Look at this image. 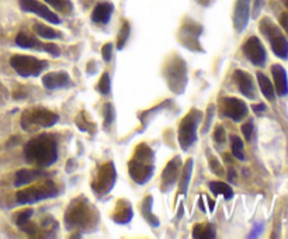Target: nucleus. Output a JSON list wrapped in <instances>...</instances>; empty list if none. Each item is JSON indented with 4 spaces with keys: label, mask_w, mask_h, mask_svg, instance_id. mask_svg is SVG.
Segmentation results:
<instances>
[{
    "label": "nucleus",
    "mask_w": 288,
    "mask_h": 239,
    "mask_svg": "<svg viewBox=\"0 0 288 239\" xmlns=\"http://www.w3.org/2000/svg\"><path fill=\"white\" fill-rule=\"evenodd\" d=\"M10 65L20 76H38L42 70L48 68L47 61H39L28 55H13L10 58Z\"/></svg>",
    "instance_id": "obj_6"
},
{
    "label": "nucleus",
    "mask_w": 288,
    "mask_h": 239,
    "mask_svg": "<svg viewBox=\"0 0 288 239\" xmlns=\"http://www.w3.org/2000/svg\"><path fill=\"white\" fill-rule=\"evenodd\" d=\"M272 75L274 79V87L279 96H287L288 94V79L287 72L281 65L272 66Z\"/></svg>",
    "instance_id": "obj_17"
},
{
    "label": "nucleus",
    "mask_w": 288,
    "mask_h": 239,
    "mask_svg": "<svg viewBox=\"0 0 288 239\" xmlns=\"http://www.w3.org/2000/svg\"><path fill=\"white\" fill-rule=\"evenodd\" d=\"M34 31L38 34L41 38L54 39V38H58V37H59V34H58L56 31L52 30L51 27H48V25H45V24L37 23L35 25H34Z\"/></svg>",
    "instance_id": "obj_26"
},
{
    "label": "nucleus",
    "mask_w": 288,
    "mask_h": 239,
    "mask_svg": "<svg viewBox=\"0 0 288 239\" xmlns=\"http://www.w3.org/2000/svg\"><path fill=\"white\" fill-rule=\"evenodd\" d=\"M56 194H58L56 185L51 180H47L42 185L23 189V190L17 192L16 197L18 204H32V203H38L41 200H47V199L55 197Z\"/></svg>",
    "instance_id": "obj_5"
},
{
    "label": "nucleus",
    "mask_w": 288,
    "mask_h": 239,
    "mask_svg": "<svg viewBox=\"0 0 288 239\" xmlns=\"http://www.w3.org/2000/svg\"><path fill=\"white\" fill-rule=\"evenodd\" d=\"M164 77H166V80H167V83H169V87H170L173 92H183L187 82L186 65H184V62L179 59V58H176L174 62H171V65L167 66Z\"/></svg>",
    "instance_id": "obj_9"
},
{
    "label": "nucleus",
    "mask_w": 288,
    "mask_h": 239,
    "mask_svg": "<svg viewBox=\"0 0 288 239\" xmlns=\"http://www.w3.org/2000/svg\"><path fill=\"white\" fill-rule=\"evenodd\" d=\"M257 82H259V86H260V90L265 94V97L267 100L273 101L276 99V92H274V86L272 85L270 79L263 75L262 72L257 73Z\"/></svg>",
    "instance_id": "obj_21"
},
{
    "label": "nucleus",
    "mask_w": 288,
    "mask_h": 239,
    "mask_svg": "<svg viewBox=\"0 0 288 239\" xmlns=\"http://www.w3.org/2000/svg\"><path fill=\"white\" fill-rule=\"evenodd\" d=\"M32 216V210H25V211H21V213H18L16 216V224L18 227H21L25 223H28L30 221V218Z\"/></svg>",
    "instance_id": "obj_34"
},
{
    "label": "nucleus",
    "mask_w": 288,
    "mask_h": 239,
    "mask_svg": "<svg viewBox=\"0 0 288 239\" xmlns=\"http://www.w3.org/2000/svg\"><path fill=\"white\" fill-rule=\"evenodd\" d=\"M265 110H266V106L263 104V103H260V104H257V106H256V104L253 106V111H255V113H257V114L263 113Z\"/></svg>",
    "instance_id": "obj_44"
},
{
    "label": "nucleus",
    "mask_w": 288,
    "mask_h": 239,
    "mask_svg": "<svg viewBox=\"0 0 288 239\" xmlns=\"http://www.w3.org/2000/svg\"><path fill=\"white\" fill-rule=\"evenodd\" d=\"M234 80L236 82L239 90L245 97H248V99H255L256 97V87H255V83H253V79L248 72L236 69L234 73Z\"/></svg>",
    "instance_id": "obj_15"
},
{
    "label": "nucleus",
    "mask_w": 288,
    "mask_h": 239,
    "mask_svg": "<svg viewBox=\"0 0 288 239\" xmlns=\"http://www.w3.org/2000/svg\"><path fill=\"white\" fill-rule=\"evenodd\" d=\"M270 44H272V49L274 54L277 55L281 59H287L288 58V41L286 37L281 34L280 31L273 34L270 37Z\"/></svg>",
    "instance_id": "obj_19"
},
{
    "label": "nucleus",
    "mask_w": 288,
    "mask_h": 239,
    "mask_svg": "<svg viewBox=\"0 0 288 239\" xmlns=\"http://www.w3.org/2000/svg\"><path fill=\"white\" fill-rule=\"evenodd\" d=\"M51 7H54L55 10L65 13V14H69L73 8V4L70 0H45Z\"/></svg>",
    "instance_id": "obj_27"
},
{
    "label": "nucleus",
    "mask_w": 288,
    "mask_h": 239,
    "mask_svg": "<svg viewBox=\"0 0 288 239\" xmlns=\"http://www.w3.org/2000/svg\"><path fill=\"white\" fill-rule=\"evenodd\" d=\"M180 172H181V158L174 156L170 162L166 165L163 173H162V190L163 192H169L171 187L177 183Z\"/></svg>",
    "instance_id": "obj_12"
},
{
    "label": "nucleus",
    "mask_w": 288,
    "mask_h": 239,
    "mask_svg": "<svg viewBox=\"0 0 288 239\" xmlns=\"http://www.w3.org/2000/svg\"><path fill=\"white\" fill-rule=\"evenodd\" d=\"M280 23L281 25L284 27V30L288 31V13H283V14H281Z\"/></svg>",
    "instance_id": "obj_43"
},
{
    "label": "nucleus",
    "mask_w": 288,
    "mask_h": 239,
    "mask_svg": "<svg viewBox=\"0 0 288 239\" xmlns=\"http://www.w3.org/2000/svg\"><path fill=\"white\" fill-rule=\"evenodd\" d=\"M128 37H130V23H128V21H125V23L123 24V27H121L120 35H118V44H117L118 49L124 48L125 42H127Z\"/></svg>",
    "instance_id": "obj_32"
},
{
    "label": "nucleus",
    "mask_w": 288,
    "mask_h": 239,
    "mask_svg": "<svg viewBox=\"0 0 288 239\" xmlns=\"http://www.w3.org/2000/svg\"><path fill=\"white\" fill-rule=\"evenodd\" d=\"M214 113H215V107H214V106H210V107H208V111H207V121H205V125H204L203 128V134H207V132H208V127H210V123L212 121Z\"/></svg>",
    "instance_id": "obj_41"
},
{
    "label": "nucleus",
    "mask_w": 288,
    "mask_h": 239,
    "mask_svg": "<svg viewBox=\"0 0 288 239\" xmlns=\"http://www.w3.org/2000/svg\"><path fill=\"white\" fill-rule=\"evenodd\" d=\"M214 141L217 142V144H225L226 141V132L225 128L222 127V125H217L215 127V131H214Z\"/></svg>",
    "instance_id": "obj_33"
},
{
    "label": "nucleus",
    "mask_w": 288,
    "mask_h": 239,
    "mask_svg": "<svg viewBox=\"0 0 288 239\" xmlns=\"http://www.w3.org/2000/svg\"><path fill=\"white\" fill-rule=\"evenodd\" d=\"M104 117H106V127H109L110 124L114 120V110L111 104H106V110H104Z\"/></svg>",
    "instance_id": "obj_36"
},
{
    "label": "nucleus",
    "mask_w": 288,
    "mask_h": 239,
    "mask_svg": "<svg viewBox=\"0 0 288 239\" xmlns=\"http://www.w3.org/2000/svg\"><path fill=\"white\" fill-rule=\"evenodd\" d=\"M42 85L49 90L62 89L70 85V77L66 72H52L42 77Z\"/></svg>",
    "instance_id": "obj_16"
},
{
    "label": "nucleus",
    "mask_w": 288,
    "mask_h": 239,
    "mask_svg": "<svg viewBox=\"0 0 288 239\" xmlns=\"http://www.w3.org/2000/svg\"><path fill=\"white\" fill-rule=\"evenodd\" d=\"M242 132L245 135V139L246 141H250L252 137H253V124L252 123H246L242 125Z\"/></svg>",
    "instance_id": "obj_38"
},
{
    "label": "nucleus",
    "mask_w": 288,
    "mask_h": 239,
    "mask_svg": "<svg viewBox=\"0 0 288 239\" xmlns=\"http://www.w3.org/2000/svg\"><path fill=\"white\" fill-rule=\"evenodd\" d=\"M210 168L212 172H215L217 175H219V176H222L224 175V168H222V165L215 159V158H212V159H210Z\"/></svg>",
    "instance_id": "obj_37"
},
{
    "label": "nucleus",
    "mask_w": 288,
    "mask_h": 239,
    "mask_svg": "<svg viewBox=\"0 0 288 239\" xmlns=\"http://www.w3.org/2000/svg\"><path fill=\"white\" fill-rule=\"evenodd\" d=\"M235 175H236V173H235V170L229 169V180H234Z\"/></svg>",
    "instance_id": "obj_45"
},
{
    "label": "nucleus",
    "mask_w": 288,
    "mask_h": 239,
    "mask_svg": "<svg viewBox=\"0 0 288 239\" xmlns=\"http://www.w3.org/2000/svg\"><path fill=\"white\" fill-rule=\"evenodd\" d=\"M44 51H47L48 54H51L52 56H59L61 55V51H59V48L55 45V44H44V45L41 46Z\"/></svg>",
    "instance_id": "obj_39"
},
{
    "label": "nucleus",
    "mask_w": 288,
    "mask_h": 239,
    "mask_svg": "<svg viewBox=\"0 0 288 239\" xmlns=\"http://www.w3.org/2000/svg\"><path fill=\"white\" fill-rule=\"evenodd\" d=\"M197 1H200L201 4H208L210 3V0H197Z\"/></svg>",
    "instance_id": "obj_46"
},
{
    "label": "nucleus",
    "mask_w": 288,
    "mask_h": 239,
    "mask_svg": "<svg viewBox=\"0 0 288 239\" xmlns=\"http://www.w3.org/2000/svg\"><path fill=\"white\" fill-rule=\"evenodd\" d=\"M20 228H21V230H23L27 235H30V237H35V235H37V232H38V230H37V225L31 224L30 221H28V223H25L24 225H21Z\"/></svg>",
    "instance_id": "obj_35"
},
{
    "label": "nucleus",
    "mask_w": 288,
    "mask_h": 239,
    "mask_svg": "<svg viewBox=\"0 0 288 239\" xmlns=\"http://www.w3.org/2000/svg\"><path fill=\"white\" fill-rule=\"evenodd\" d=\"M59 117L54 111H49L47 108H30L24 111L21 117V127L25 131H30L34 127H52L58 123Z\"/></svg>",
    "instance_id": "obj_3"
},
{
    "label": "nucleus",
    "mask_w": 288,
    "mask_h": 239,
    "mask_svg": "<svg viewBox=\"0 0 288 239\" xmlns=\"http://www.w3.org/2000/svg\"><path fill=\"white\" fill-rule=\"evenodd\" d=\"M45 176V173L41 169H21L16 173V179H14V186L16 187H21V186L28 185L37 179Z\"/></svg>",
    "instance_id": "obj_18"
},
{
    "label": "nucleus",
    "mask_w": 288,
    "mask_h": 239,
    "mask_svg": "<svg viewBox=\"0 0 288 239\" xmlns=\"http://www.w3.org/2000/svg\"><path fill=\"white\" fill-rule=\"evenodd\" d=\"M243 54L246 55V58L249 59L253 65L256 66H262L265 65L267 55H266V49L262 41L257 37H250L243 45Z\"/></svg>",
    "instance_id": "obj_11"
},
{
    "label": "nucleus",
    "mask_w": 288,
    "mask_h": 239,
    "mask_svg": "<svg viewBox=\"0 0 288 239\" xmlns=\"http://www.w3.org/2000/svg\"><path fill=\"white\" fill-rule=\"evenodd\" d=\"M131 217H133V210L130 207V204L127 203V204H125V209L117 210V211H116L114 220H116L117 223L125 224V223H128V221L131 220Z\"/></svg>",
    "instance_id": "obj_30"
},
{
    "label": "nucleus",
    "mask_w": 288,
    "mask_h": 239,
    "mask_svg": "<svg viewBox=\"0 0 288 239\" xmlns=\"http://www.w3.org/2000/svg\"><path fill=\"white\" fill-rule=\"evenodd\" d=\"M24 156L28 163H34L38 168H47L58 159V145L54 137L44 134L27 142L24 147Z\"/></svg>",
    "instance_id": "obj_1"
},
{
    "label": "nucleus",
    "mask_w": 288,
    "mask_h": 239,
    "mask_svg": "<svg viewBox=\"0 0 288 239\" xmlns=\"http://www.w3.org/2000/svg\"><path fill=\"white\" fill-rule=\"evenodd\" d=\"M65 220L69 228L85 230V228H89L90 223L93 221V214H92V210L89 209L85 203L75 201L73 206H70L68 210Z\"/></svg>",
    "instance_id": "obj_7"
},
{
    "label": "nucleus",
    "mask_w": 288,
    "mask_h": 239,
    "mask_svg": "<svg viewBox=\"0 0 288 239\" xmlns=\"http://www.w3.org/2000/svg\"><path fill=\"white\" fill-rule=\"evenodd\" d=\"M152 197H146V200L144 201L142 204V216L145 217V220L148 221L149 224L153 225V227H157L159 223H157V218L152 216Z\"/></svg>",
    "instance_id": "obj_28"
},
{
    "label": "nucleus",
    "mask_w": 288,
    "mask_h": 239,
    "mask_svg": "<svg viewBox=\"0 0 288 239\" xmlns=\"http://www.w3.org/2000/svg\"><path fill=\"white\" fill-rule=\"evenodd\" d=\"M265 1L266 0H256V1H255V8H253V17H255V18L260 14V10L265 6Z\"/></svg>",
    "instance_id": "obj_42"
},
{
    "label": "nucleus",
    "mask_w": 288,
    "mask_h": 239,
    "mask_svg": "<svg viewBox=\"0 0 288 239\" xmlns=\"http://www.w3.org/2000/svg\"><path fill=\"white\" fill-rule=\"evenodd\" d=\"M17 45H20L21 48H41L39 46V41L37 38H34L32 35L27 34V32H20L16 37Z\"/></svg>",
    "instance_id": "obj_25"
},
{
    "label": "nucleus",
    "mask_w": 288,
    "mask_h": 239,
    "mask_svg": "<svg viewBox=\"0 0 288 239\" xmlns=\"http://www.w3.org/2000/svg\"><path fill=\"white\" fill-rule=\"evenodd\" d=\"M116 182V170L113 163H107L104 165L102 169L99 170L97 176L93 182V190L99 194L109 193L110 190L113 189Z\"/></svg>",
    "instance_id": "obj_10"
},
{
    "label": "nucleus",
    "mask_w": 288,
    "mask_h": 239,
    "mask_svg": "<svg viewBox=\"0 0 288 239\" xmlns=\"http://www.w3.org/2000/svg\"><path fill=\"white\" fill-rule=\"evenodd\" d=\"M219 114L238 123L248 116V106L236 97H222L219 100Z\"/></svg>",
    "instance_id": "obj_8"
},
{
    "label": "nucleus",
    "mask_w": 288,
    "mask_h": 239,
    "mask_svg": "<svg viewBox=\"0 0 288 239\" xmlns=\"http://www.w3.org/2000/svg\"><path fill=\"white\" fill-rule=\"evenodd\" d=\"M210 190L215 196H224L225 200H231L234 197V190L232 187L226 185V183H222V182H211L210 183Z\"/></svg>",
    "instance_id": "obj_23"
},
{
    "label": "nucleus",
    "mask_w": 288,
    "mask_h": 239,
    "mask_svg": "<svg viewBox=\"0 0 288 239\" xmlns=\"http://www.w3.org/2000/svg\"><path fill=\"white\" fill-rule=\"evenodd\" d=\"M153 159H155L153 152L148 145L141 144L137 148L135 155L130 162V175L138 185H145L152 178L155 170Z\"/></svg>",
    "instance_id": "obj_2"
},
{
    "label": "nucleus",
    "mask_w": 288,
    "mask_h": 239,
    "mask_svg": "<svg viewBox=\"0 0 288 239\" xmlns=\"http://www.w3.org/2000/svg\"><path fill=\"white\" fill-rule=\"evenodd\" d=\"M20 7L23 8L24 11H30V13L42 17L44 20H47L49 23H61V18L55 14L54 11H51L47 6H44L42 3H39L37 0H20Z\"/></svg>",
    "instance_id": "obj_13"
},
{
    "label": "nucleus",
    "mask_w": 288,
    "mask_h": 239,
    "mask_svg": "<svg viewBox=\"0 0 288 239\" xmlns=\"http://www.w3.org/2000/svg\"><path fill=\"white\" fill-rule=\"evenodd\" d=\"M191 170H193V159H188L186 165L181 168L179 178L180 192L183 194L187 192V187H188V183H190V178H191Z\"/></svg>",
    "instance_id": "obj_22"
},
{
    "label": "nucleus",
    "mask_w": 288,
    "mask_h": 239,
    "mask_svg": "<svg viewBox=\"0 0 288 239\" xmlns=\"http://www.w3.org/2000/svg\"><path fill=\"white\" fill-rule=\"evenodd\" d=\"M193 237L197 239L215 238V228L211 224H197L193 230Z\"/></svg>",
    "instance_id": "obj_24"
},
{
    "label": "nucleus",
    "mask_w": 288,
    "mask_h": 239,
    "mask_svg": "<svg viewBox=\"0 0 288 239\" xmlns=\"http://www.w3.org/2000/svg\"><path fill=\"white\" fill-rule=\"evenodd\" d=\"M201 111H198L197 108H193L188 114H187L183 121L180 123L179 127V144L180 147L184 151L191 147L197 139V127L201 123Z\"/></svg>",
    "instance_id": "obj_4"
},
{
    "label": "nucleus",
    "mask_w": 288,
    "mask_h": 239,
    "mask_svg": "<svg viewBox=\"0 0 288 239\" xmlns=\"http://www.w3.org/2000/svg\"><path fill=\"white\" fill-rule=\"evenodd\" d=\"M231 147H232V155L236 159L243 161L245 159V152H243V142L238 135L231 137Z\"/></svg>",
    "instance_id": "obj_29"
},
{
    "label": "nucleus",
    "mask_w": 288,
    "mask_h": 239,
    "mask_svg": "<svg viewBox=\"0 0 288 239\" xmlns=\"http://www.w3.org/2000/svg\"><path fill=\"white\" fill-rule=\"evenodd\" d=\"M102 54H103V59L106 62L111 61V58H113V45L111 44H104L102 49Z\"/></svg>",
    "instance_id": "obj_40"
},
{
    "label": "nucleus",
    "mask_w": 288,
    "mask_h": 239,
    "mask_svg": "<svg viewBox=\"0 0 288 239\" xmlns=\"http://www.w3.org/2000/svg\"><path fill=\"white\" fill-rule=\"evenodd\" d=\"M286 3H287V7H288V0H286Z\"/></svg>",
    "instance_id": "obj_47"
},
{
    "label": "nucleus",
    "mask_w": 288,
    "mask_h": 239,
    "mask_svg": "<svg viewBox=\"0 0 288 239\" xmlns=\"http://www.w3.org/2000/svg\"><path fill=\"white\" fill-rule=\"evenodd\" d=\"M111 14H113V4L111 3H99L92 13V18H93L94 23L107 24L110 21Z\"/></svg>",
    "instance_id": "obj_20"
},
{
    "label": "nucleus",
    "mask_w": 288,
    "mask_h": 239,
    "mask_svg": "<svg viewBox=\"0 0 288 239\" xmlns=\"http://www.w3.org/2000/svg\"><path fill=\"white\" fill-rule=\"evenodd\" d=\"M110 89H111V82H110V76L107 72L103 73V76L100 77L99 83H97V90L102 94H109Z\"/></svg>",
    "instance_id": "obj_31"
},
{
    "label": "nucleus",
    "mask_w": 288,
    "mask_h": 239,
    "mask_svg": "<svg viewBox=\"0 0 288 239\" xmlns=\"http://www.w3.org/2000/svg\"><path fill=\"white\" fill-rule=\"evenodd\" d=\"M250 15V0H236L234 10V27L236 32L246 28Z\"/></svg>",
    "instance_id": "obj_14"
}]
</instances>
